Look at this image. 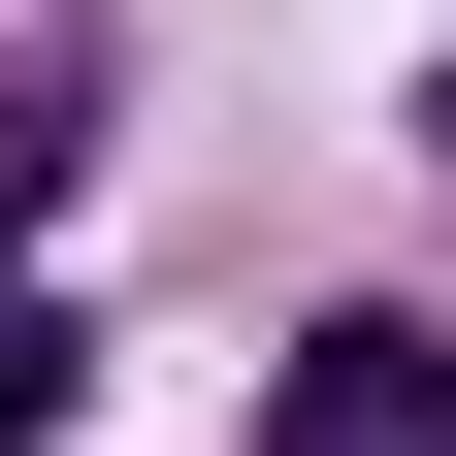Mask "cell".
<instances>
[{
	"label": "cell",
	"instance_id": "1",
	"mask_svg": "<svg viewBox=\"0 0 456 456\" xmlns=\"http://www.w3.org/2000/svg\"><path fill=\"white\" fill-rule=\"evenodd\" d=\"M261 456H456V326H294L261 359Z\"/></svg>",
	"mask_w": 456,
	"mask_h": 456
},
{
	"label": "cell",
	"instance_id": "2",
	"mask_svg": "<svg viewBox=\"0 0 456 456\" xmlns=\"http://www.w3.org/2000/svg\"><path fill=\"white\" fill-rule=\"evenodd\" d=\"M66 424V294H33V261H0V456Z\"/></svg>",
	"mask_w": 456,
	"mask_h": 456
}]
</instances>
